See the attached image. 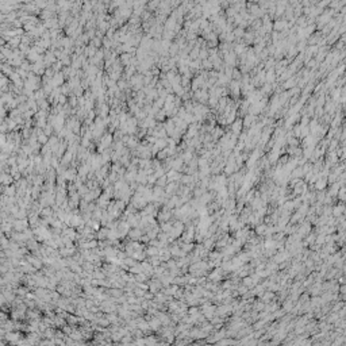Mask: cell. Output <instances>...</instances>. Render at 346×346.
Listing matches in <instances>:
<instances>
[{
	"label": "cell",
	"instance_id": "6da1fadb",
	"mask_svg": "<svg viewBox=\"0 0 346 346\" xmlns=\"http://www.w3.org/2000/svg\"><path fill=\"white\" fill-rule=\"evenodd\" d=\"M166 177H168V180H169V183H174L176 180H180L181 179V174H180V172H177V170H173V169H170L169 172H166Z\"/></svg>",
	"mask_w": 346,
	"mask_h": 346
},
{
	"label": "cell",
	"instance_id": "277c9868",
	"mask_svg": "<svg viewBox=\"0 0 346 346\" xmlns=\"http://www.w3.org/2000/svg\"><path fill=\"white\" fill-rule=\"evenodd\" d=\"M325 185H326V180L320 179V180H318V181H317V188H318V189H322V188H325Z\"/></svg>",
	"mask_w": 346,
	"mask_h": 346
},
{
	"label": "cell",
	"instance_id": "7a4b0ae2",
	"mask_svg": "<svg viewBox=\"0 0 346 346\" xmlns=\"http://www.w3.org/2000/svg\"><path fill=\"white\" fill-rule=\"evenodd\" d=\"M242 127H244V120L242 119L235 120L234 123H233V134L238 137V134L241 133V129H242Z\"/></svg>",
	"mask_w": 346,
	"mask_h": 346
},
{
	"label": "cell",
	"instance_id": "3957f363",
	"mask_svg": "<svg viewBox=\"0 0 346 346\" xmlns=\"http://www.w3.org/2000/svg\"><path fill=\"white\" fill-rule=\"evenodd\" d=\"M287 26V23H285V21H277L275 23V29L276 30H280V29H284V27Z\"/></svg>",
	"mask_w": 346,
	"mask_h": 346
},
{
	"label": "cell",
	"instance_id": "5b68a950",
	"mask_svg": "<svg viewBox=\"0 0 346 346\" xmlns=\"http://www.w3.org/2000/svg\"><path fill=\"white\" fill-rule=\"evenodd\" d=\"M339 195H341V199H346V192L343 191V189L341 191V194H339Z\"/></svg>",
	"mask_w": 346,
	"mask_h": 346
}]
</instances>
